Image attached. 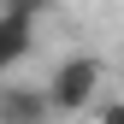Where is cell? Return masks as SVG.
Returning <instances> with one entry per match:
<instances>
[{"label":"cell","instance_id":"1","mask_svg":"<svg viewBox=\"0 0 124 124\" xmlns=\"http://www.w3.org/2000/svg\"><path fill=\"white\" fill-rule=\"evenodd\" d=\"M101 77H106V65H101L95 53H71V59H59L53 77H47V106H53V118H77L89 101H95Z\"/></svg>","mask_w":124,"mask_h":124},{"label":"cell","instance_id":"2","mask_svg":"<svg viewBox=\"0 0 124 124\" xmlns=\"http://www.w3.org/2000/svg\"><path fill=\"white\" fill-rule=\"evenodd\" d=\"M47 89H30V83H0V124H47Z\"/></svg>","mask_w":124,"mask_h":124},{"label":"cell","instance_id":"3","mask_svg":"<svg viewBox=\"0 0 124 124\" xmlns=\"http://www.w3.org/2000/svg\"><path fill=\"white\" fill-rule=\"evenodd\" d=\"M30 47H36V18H24V12H0V77L12 65H24Z\"/></svg>","mask_w":124,"mask_h":124},{"label":"cell","instance_id":"4","mask_svg":"<svg viewBox=\"0 0 124 124\" xmlns=\"http://www.w3.org/2000/svg\"><path fill=\"white\" fill-rule=\"evenodd\" d=\"M53 0H0V12H24V18H41Z\"/></svg>","mask_w":124,"mask_h":124},{"label":"cell","instance_id":"5","mask_svg":"<svg viewBox=\"0 0 124 124\" xmlns=\"http://www.w3.org/2000/svg\"><path fill=\"white\" fill-rule=\"evenodd\" d=\"M101 124H124V101H106L101 106Z\"/></svg>","mask_w":124,"mask_h":124}]
</instances>
